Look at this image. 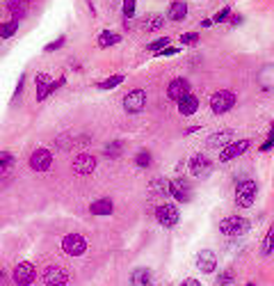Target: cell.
<instances>
[{
  "instance_id": "cell-1",
  "label": "cell",
  "mask_w": 274,
  "mask_h": 286,
  "mask_svg": "<svg viewBox=\"0 0 274 286\" xmlns=\"http://www.w3.org/2000/svg\"><path fill=\"white\" fill-rule=\"evenodd\" d=\"M219 232L229 238H240L249 232V220H244L242 215H226L224 220H219Z\"/></svg>"
},
{
  "instance_id": "cell-2",
  "label": "cell",
  "mask_w": 274,
  "mask_h": 286,
  "mask_svg": "<svg viewBox=\"0 0 274 286\" xmlns=\"http://www.w3.org/2000/svg\"><path fill=\"white\" fill-rule=\"evenodd\" d=\"M256 195H258V186H256V181H251V179L240 181L238 188H235V204H238L240 208H249V206H254Z\"/></svg>"
},
{
  "instance_id": "cell-3",
  "label": "cell",
  "mask_w": 274,
  "mask_h": 286,
  "mask_svg": "<svg viewBox=\"0 0 274 286\" xmlns=\"http://www.w3.org/2000/svg\"><path fill=\"white\" fill-rule=\"evenodd\" d=\"M235 101H238L235 92H231V89H219V92H215L213 96H210V110H213L215 115H224L233 108Z\"/></svg>"
},
{
  "instance_id": "cell-4",
  "label": "cell",
  "mask_w": 274,
  "mask_h": 286,
  "mask_svg": "<svg viewBox=\"0 0 274 286\" xmlns=\"http://www.w3.org/2000/svg\"><path fill=\"white\" fill-rule=\"evenodd\" d=\"M62 250L69 257H82L87 252V238L80 236V234H66L62 238Z\"/></svg>"
},
{
  "instance_id": "cell-5",
  "label": "cell",
  "mask_w": 274,
  "mask_h": 286,
  "mask_svg": "<svg viewBox=\"0 0 274 286\" xmlns=\"http://www.w3.org/2000/svg\"><path fill=\"white\" fill-rule=\"evenodd\" d=\"M155 220H158L162 227L174 229L176 224H178V220H180V213H178V208H176L174 204H160V206L155 208Z\"/></svg>"
},
{
  "instance_id": "cell-6",
  "label": "cell",
  "mask_w": 274,
  "mask_h": 286,
  "mask_svg": "<svg viewBox=\"0 0 274 286\" xmlns=\"http://www.w3.org/2000/svg\"><path fill=\"white\" fill-rule=\"evenodd\" d=\"M35 83H37V101H46V96H50V94H53L55 89L64 87L66 78H64V76H62V78H57V80H53V83H48V76H44V74H37Z\"/></svg>"
},
{
  "instance_id": "cell-7",
  "label": "cell",
  "mask_w": 274,
  "mask_h": 286,
  "mask_svg": "<svg viewBox=\"0 0 274 286\" xmlns=\"http://www.w3.org/2000/svg\"><path fill=\"white\" fill-rule=\"evenodd\" d=\"M190 174L197 179H206L210 172H213V160H210L206 153H195V156L190 158Z\"/></svg>"
},
{
  "instance_id": "cell-8",
  "label": "cell",
  "mask_w": 274,
  "mask_h": 286,
  "mask_svg": "<svg viewBox=\"0 0 274 286\" xmlns=\"http://www.w3.org/2000/svg\"><path fill=\"white\" fill-rule=\"evenodd\" d=\"M144 105H146V92L144 89H130V92L124 96V110L130 115L142 112Z\"/></svg>"
},
{
  "instance_id": "cell-9",
  "label": "cell",
  "mask_w": 274,
  "mask_h": 286,
  "mask_svg": "<svg viewBox=\"0 0 274 286\" xmlns=\"http://www.w3.org/2000/svg\"><path fill=\"white\" fill-rule=\"evenodd\" d=\"M12 279H14L16 286H30L32 281L37 279V268L28 261L19 263V266L14 268V272H12Z\"/></svg>"
},
{
  "instance_id": "cell-10",
  "label": "cell",
  "mask_w": 274,
  "mask_h": 286,
  "mask_svg": "<svg viewBox=\"0 0 274 286\" xmlns=\"http://www.w3.org/2000/svg\"><path fill=\"white\" fill-rule=\"evenodd\" d=\"M41 279L46 286H66L69 284V272L60 266H48L41 272Z\"/></svg>"
},
{
  "instance_id": "cell-11",
  "label": "cell",
  "mask_w": 274,
  "mask_h": 286,
  "mask_svg": "<svg viewBox=\"0 0 274 286\" xmlns=\"http://www.w3.org/2000/svg\"><path fill=\"white\" fill-rule=\"evenodd\" d=\"M251 147L249 140H235V142H229L226 147H222V153H219V160L222 163H229V160H233V158L242 156L247 149Z\"/></svg>"
},
{
  "instance_id": "cell-12",
  "label": "cell",
  "mask_w": 274,
  "mask_h": 286,
  "mask_svg": "<svg viewBox=\"0 0 274 286\" xmlns=\"http://www.w3.org/2000/svg\"><path fill=\"white\" fill-rule=\"evenodd\" d=\"M50 165H53V153L48 149H37L30 156V167L35 172H48Z\"/></svg>"
},
{
  "instance_id": "cell-13",
  "label": "cell",
  "mask_w": 274,
  "mask_h": 286,
  "mask_svg": "<svg viewBox=\"0 0 274 286\" xmlns=\"http://www.w3.org/2000/svg\"><path fill=\"white\" fill-rule=\"evenodd\" d=\"M169 195L176 199V202H190V197H192V188H190L188 181H183V179H174V181H169Z\"/></svg>"
},
{
  "instance_id": "cell-14",
  "label": "cell",
  "mask_w": 274,
  "mask_h": 286,
  "mask_svg": "<svg viewBox=\"0 0 274 286\" xmlns=\"http://www.w3.org/2000/svg\"><path fill=\"white\" fill-rule=\"evenodd\" d=\"M197 268H199L201 272H206V275H213V272L217 270V257H215V252L201 250L199 254H197Z\"/></svg>"
},
{
  "instance_id": "cell-15",
  "label": "cell",
  "mask_w": 274,
  "mask_h": 286,
  "mask_svg": "<svg viewBox=\"0 0 274 286\" xmlns=\"http://www.w3.org/2000/svg\"><path fill=\"white\" fill-rule=\"evenodd\" d=\"M176 103H178V112L183 115V117H190V115H195L197 110H199V99H197V94L192 92V89H190L185 96H180Z\"/></svg>"
},
{
  "instance_id": "cell-16",
  "label": "cell",
  "mask_w": 274,
  "mask_h": 286,
  "mask_svg": "<svg viewBox=\"0 0 274 286\" xmlns=\"http://www.w3.org/2000/svg\"><path fill=\"white\" fill-rule=\"evenodd\" d=\"M96 169V158L92 156V153H80V156H75L73 160V172L75 174H92Z\"/></svg>"
},
{
  "instance_id": "cell-17",
  "label": "cell",
  "mask_w": 274,
  "mask_h": 286,
  "mask_svg": "<svg viewBox=\"0 0 274 286\" xmlns=\"http://www.w3.org/2000/svg\"><path fill=\"white\" fill-rule=\"evenodd\" d=\"M188 92H190V83L185 78H174L169 83V87H167V96H169L171 101H178L180 96H185Z\"/></svg>"
},
{
  "instance_id": "cell-18",
  "label": "cell",
  "mask_w": 274,
  "mask_h": 286,
  "mask_svg": "<svg viewBox=\"0 0 274 286\" xmlns=\"http://www.w3.org/2000/svg\"><path fill=\"white\" fill-rule=\"evenodd\" d=\"M130 284L133 286H151L153 284V272L151 268H135L130 272Z\"/></svg>"
},
{
  "instance_id": "cell-19",
  "label": "cell",
  "mask_w": 274,
  "mask_h": 286,
  "mask_svg": "<svg viewBox=\"0 0 274 286\" xmlns=\"http://www.w3.org/2000/svg\"><path fill=\"white\" fill-rule=\"evenodd\" d=\"M206 142H208V147H226L229 142H233V131L222 129V131H217V133H210Z\"/></svg>"
},
{
  "instance_id": "cell-20",
  "label": "cell",
  "mask_w": 274,
  "mask_h": 286,
  "mask_svg": "<svg viewBox=\"0 0 274 286\" xmlns=\"http://www.w3.org/2000/svg\"><path fill=\"white\" fill-rule=\"evenodd\" d=\"M112 211H115V204H112V199H108V197L96 199V202L89 204L92 215H112Z\"/></svg>"
},
{
  "instance_id": "cell-21",
  "label": "cell",
  "mask_w": 274,
  "mask_h": 286,
  "mask_svg": "<svg viewBox=\"0 0 274 286\" xmlns=\"http://www.w3.org/2000/svg\"><path fill=\"white\" fill-rule=\"evenodd\" d=\"M167 19L176 21V23H180V21L188 19V5H185L183 0H174L169 5V12H167Z\"/></svg>"
},
{
  "instance_id": "cell-22",
  "label": "cell",
  "mask_w": 274,
  "mask_h": 286,
  "mask_svg": "<svg viewBox=\"0 0 274 286\" xmlns=\"http://www.w3.org/2000/svg\"><path fill=\"white\" fill-rule=\"evenodd\" d=\"M7 10H10L12 19L21 21L28 14V3H25V0H7Z\"/></svg>"
},
{
  "instance_id": "cell-23",
  "label": "cell",
  "mask_w": 274,
  "mask_h": 286,
  "mask_svg": "<svg viewBox=\"0 0 274 286\" xmlns=\"http://www.w3.org/2000/svg\"><path fill=\"white\" fill-rule=\"evenodd\" d=\"M149 190L155 197H167V195H169V181H167V179H153Z\"/></svg>"
},
{
  "instance_id": "cell-24",
  "label": "cell",
  "mask_w": 274,
  "mask_h": 286,
  "mask_svg": "<svg viewBox=\"0 0 274 286\" xmlns=\"http://www.w3.org/2000/svg\"><path fill=\"white\" fill-rule=\"evenodd\" d=\"M121 41V35H117V32H112V30H103L99 35V46L101 48H108V46H115Z\"/></svg>"
},
{
  "instance_id": "cell-25",
  "label": "cell",
  "mask_w": 274,
  "mask_h": 286,
  "mask_svg": "<svg viewBox=\"0 0 274 286\" xmlns=\"http://www.w3.org/2000/svg\"><path fill=\"white\" fill-rule=\"evenodd\" d=\"M126 80V76L124 74H117V76H110V78H105V80H101L96 87L101 89V92H108V89H115V87H119L121 83Z\"/></svg>"
},
{
  "instance_id": "cell-26",
  "label": "cell",
  "mask_w": 274,
  "mask_h": 286,
  "mask_svg": "<svg viewBox=\"0 0 274 286\" xmlns=\"http://www.w3.org/2000/svg\"><path fill=\"white\" fill-rule=\"evenodd\" d=\"M272 252H274V224L267 229V236L263 238V245H260V254L263 257H269Z\"/></svg>"
},
{
  "instance_id": "cell-27",
  "label": "cell",
  "mask_w": 274,
  "mask_h": 286,
  "mask_svg": "<svg viewBox=\"0 0 274 286\" xmlns=\"http://www.w3.org/2000/svg\"><path fill=\"white\" fill-rule=\"evenodd\" d=\"M16 30H19V21H16V19L3 23V25H0V39H10V37H14Z\"/></svg>"
},
{
  "instance_id": "cell-28",
  "label": "cell",
  "mask_w": 274,
  "mask_h": 286,
  "mask_svg": "<svg viewBox=\"0 0 274 286\" xmlns=\"http://www.w3.org/2000/svg\"><path fill=\"white\" fill-rule=\"evenodd\" d=\"M124 153V144L121 142H108L103 149V156L105 158H119Z\"/></svg>"
},
{
  "instance_id": "cell-29",
  "label": "cell",
  "mask_w": 274,
  "mask_h": 286,
  "mask_svg": "<svg viewBox=\"0 0 274 286\" xmlns=\"http://www.w3.org/2000/svg\"><path fill=\"white\" fill-rule=\"evenodd\" d=\"M260 85L265 89H274V67H267V69L260 71Z\"/></svg>"
},
{
  "instance_id": "cell-30",
  "label": "cell",
  "mask_w": 274,
  "mask_h": 286,
  "mask_svg": "<svg viewBox=\"0 0 274 286\" xmlns=\"http://www.w3.org/2000/svg\"><path fill=\"white\" fill-rule=\"evenodd\" d=\"M135 163L140 165L142 169L151 167V151H149V149H140V151H137V156H135Z\"/></svg>"
},
{
  "instance_id": "cell-31",
  "label": "cell",
  "mask_w": 274,
  "mask_h": 286,
  "mask_svg": "<svg viewBox=\"0 0 274 286\" xmlns=\"http://www.w3.org/2000/svg\"><path fill=\"white\" fill-rule=\"evenodd\" d=\"M14 153L12 151H0V169H10L14 165Z\"/></svg>"
},
{
  "instance_id": "cell-32",
  "label": "cell",
  "mask_w": 274,
  "mask_h": 286,
  "mask_svg": "<svg viewBox=\"0 0 274 286\" xmlns=\"http://www.w3.org/2000/svg\"><path fill=\"white\" fill-rule=\"evenodd\" d=\"M144 25H146L149 30H160V28L164 25V21H162V16H158V14H155V16H146V19H144Z\"/></svg>"
},
{
  "instance_id": "cell-33",
  "label": "cell",
  "mask_w": 274,
  "mask_h": 286,
  "mask_svg": "<svg viewBox=\"0 0 274 286\" xmlns=\"http://www.w3.org/2000/svg\"><path fill=\"white\" fill-rule=\"evenodd\" d=\"M233 279H235L233 270H224L222 275L217 277V286H231V284H233Z\"/></svg>"
},
{
  "instance_id": "cell-34",
  "label": "cell",
  "mask_w": 274,
  "mask_h": 286,
  "mask_svg": "<svg viewBox=\"0 0 274 286\" xmlns=\"http://www.w3.org/2000/svg\"><path fill=\"white\" fill-rule=\"evenodd\" d=\"M135 5H137V0H124V16H126V21H130L135 16Z\"/></svg>"
},
{
  "instance_id": "cell-35",
  "label": "cell",
  "mask_w": 274,
  "mask_h": 286,
  "mask_svg": "<svg viewBox=\"0 0 274 286\" xmlns=\"http://www.w3.org/2000/svg\"><path fill=\"white\" fill-rule=\"evenodd\" d=\"M180 44H185V46L199 44V35L197 32H185V35H180Z\"/></svg>"
},
{
  "instance_id": "cell-36",
  "label": "cell",
  "mask_w": 274,
  "mask_h": 286,
  "mask_svg": "<svg viewBox=\"0 0 274 286\" xmlns=\"http://www.w3.org/2000/svg\"><path fill=\"white\" fill-rule=\"evenodd\" d=\"M167 44H169V37H160V39L151 41V44H149V50H153V53H158V50H162Z\"/></svg>"
},
{
  "instance_id": "cell-37",
  "label": "cell",
  "mask_w": 274,
  "mask_h": 286,
  "mask_svg": "<svg viewBox=\"0 0 274 286\" xmlns=\"http://www.w3.org/2000/svg\"><path fill=\"white\" fill-rule=\"evenodd\" d=\"M64 44H66V37H57L55 41H50V44L46 46V53H55V50H60Z\"/></svg>"
},
{
  "instance_id": "cell-38",
  "label": "cell",
  "mask_w": 274,
  "mask_h": 286,
  "mask_svg": "<svg viewBox=\"0 0 274 286\" xmlns=\"http://www.w3.org/2000/svg\"><path fill=\"white\" fill-rule=\"evenodd\" d=\"M229 19H231V10L229 7H224L222 12H217V14L213 16V23H226Z\"/></svg>"
},
{
  "instance_id": "cell-39",
  "label": "cell",
  "mask_w": 274,
  "mask_h": 286,
  "mask_svg": "<svg viewBox=\"0 0 274 286\" xmlns=\"http://www.w3.org/2000/svg\"><path fill=\"white\" fill-rule=\"evenodd\" d=\"M57 144H60L62 151H66V149L73 147V138H71V135H66V138H60V140H57Z\"/></svg>"
},
{
  "instance_id": "cell-40",
  "label": "cell",
  "mask_w": 274,
  "mask_h": 286,
  "mask_svg": "<svg viewBox=\"0 0 274 286\" xmlns=\"http://www.w3.org/2000/svg\"><path fill=\"white\" fill-rule=\"evenodd\" d=\"M158 53H160V58H169V55H178L180 48H176V46H174V48H171V46H164V48L158 50Z\"/></svg>"
},
{
  "instance_id": "cell-41",
  "label": "cell",
  "mask_w": 274,
  "mask_h": 286,
  "mask_svg": "<svg viewBox=\"0 0 274 286\" xmlns=\"http://www.w3.org/2000/svg\"><path fill=\"white\" fill-rule=\"evenodd\" d=\"M23 87H25V74L19 78V83H16V92H14V99H19L21 96V92H23Z\"/></svg>"
},
{
  "instance_id": "cell-42",
  "label": "cell",
  "mask_w": 274,
  "mask_h": 286,
  "mask_svg": "<svg viewBox=\"0 0 274 286\" xmlns=\"http://www.w3.org/2000/svg\"><path fill=\"white\" fill-rule=\"evenodd\" d=\"M180 286H201V284H199V279H192V277H188V279H185Z\"/></svg>"
},
{
  "instance_id": "cell-43",
  "label": "cell",
  "mask_w": 274,
  "mask_h": 286,
  "mask_svg": "<svg viewBox=\"0 0 274 286\" xmlns=\"http://www.w3.org/2000/svg\"><path fill=\"white\" fill-rule=\"evenodd\" d=\"M231 23H233V25H240V23H242V16H238V14H235L233 19H231Z\"/></svg>"
},
{
  "instance_id": "cell-44",
  "label": "cell",
  "mask_w": 274,
  "mask_h": 286,
  "mask_svg": "<svg viewBox=\"0 0 274 286\" xmlns=\"http://www.w3.org/2000/svg\"><path fill=\"white\" fill-rule=\"evenodd\" d=\"M210 25H215V23H213V19H206V21H201V28H210Z\"/></svg>"
},
{
  "instance_id": "cell-45",
  "label": "cell",
  "mask_w": 274,
  "mask_h": 286,
  "mask_svg": "<svg viewBox=\"0 0 274 286\" xmlns=\"http://www.w3.org/2000/svg\"><path fill=\"white\" fill-rule=\"evenodd\" d=\"M7 277H10L7 272H0V286H5V279H7Z\"/></svg>"
},
{
  "instance_id": "cell-46",
  "label": "cell",
  "mask_w": 274,
  "mask_h": 286,
  "mask_svg": "<svg viewBox=\"0 0 274 286\" xmlns=\"http://www.w3.org/2000/svg\"><path fill=\"white\" fill-rule=\"evenodd\" d=\"M247 286H256V284H247Z\"/></svg>"
},
{
  "instance_id": "cell-47",
  "label": "cell",
  "mask_w": 274,
  "mask_h": 286,
  "mask_svg": "<svg viewBox=\"0 0 274 286\" xmlns=\"http://www.w3.org/2000/svg\"><path fill=\"white\" fill-rule=\"evenodd\" d=\"M151 286H153V284H151Z\"/></svg>"
}]
</instances>
